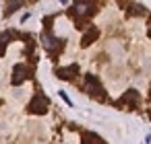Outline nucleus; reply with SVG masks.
<instances>
[{"instance_id":"1","label":"nucleus","mask_w":151,"mask_h":144,"mask_svg":"<svg viewBox=\"0 0 151 144\" xmlns=\"http://www.w3.org/2000/svg\"><path fill=\"white\" fill-rule=\"evenodd\" d=\"M85 91L91 95V97H97V99H106V93H104V87L101 82L97 80L95 74H85Z\"/></svg>"},{"instance_id":"2","label":"nucleus","mask_w":151,"mask_h":144,"mask_svg":"<svg viewBox=\"0 0 151 144\" xmlns=\"http://www.w3.org/2000/svg\"><path fill=\"white\" fill-rule=\"evenodd\" d=\"M48 99H46V95H42V93H35V97L31 99V103H29V113H35V115H44L46 111H48Z\"/></svg>"},{"instance_id":"3","label":"nucleus","mask_w":151,"mask_h":144,"mask_svg":"<svg viewBox=\"0 0 151 144\" xmlns=\"http://www.w3.org/2000/svg\"><path fill=\"white\" fill-rule=\"evenodd\" d=\"M42 43H44V48H46L50 54L60 52V50H62V45H64V41H62V39H56V37H52L50 33H44V35H42Z\"/></svg>"},{"instance_id":"4","label":"nucleus","mask_w":151,"mask_h":144,"mask_svg":"<svg viewBox=\"0 0 151 144\" xmlns=\"http://www.w3.org/2000/svg\"><path fill=\"white\" fill-rule=\"evenodd\" d=\"M29 76H31V70H29L25 64H17L15 70H13V80H11V82L17 87V84H21V82H23L25 78H29Z\"/></svg>"},{"instance_id":"5","label":"nucleus","mask_w":151,"mask_h":144,"mask_svg":"<svg viewBox=\"0 0 151 144\" xmlns=\"http://www.w3.org/2000/svg\"><path fill=\"white\" fill-rule=\"evenodd\" d=\"M77 74H79V66H77V64H70V66H66V68H58V70H56V76L62 78V80H70V78H75Z\"/></svg>"},{"instance_id":"6","label":"nucleus","mask_w":151,"mask_h":144,"mask_svg":"<svg viewBox=\"0 0 151 144\" xmlns=\"http://www.w3.org/2000/svg\"><path fill=\"white\" fill-rule=\"evenodd\" d=\"M137 103H139V93H137L134 89H130V91H126V93L118 99L116 105H132V107H134Z\"/></svg>"},{"instance_id":"7","label":"nucleus","mask_w":151,"mask_h":144,"mask_svg":"<svg viewBox=\"0 0 151 144\" xmlns=\"http://www.w3.org/2000/svg\"><path fill=\"white\" fill-rule=\"evenodd\" d=\"M97 37H99V29H97V27H89V29L85 31L83 39H81V45H83V48H87V45H91Z\"/></svg>"},{"instance_id":"8","label":"nucleus","mask_w":151,"mask_h":144,"mask_svg":"<svg viewBox=\"0 0 151 144\" xmlns=\"http://www.w3.org/2000/svg\"><path fill=\"white\" fill-rule=\"evenodd\" d=\"M70 13H73L75 17H79V15H87V13H93V4H91V2H75V6L70 9Z\"/></svg>"},{"instance_id":"9","label":"nucleus","mask_w":151,"mask_h":144,"mask_svg":"<svg viewBox=\"0 0 151 144\" xmlns=\"http://www.w3.org/2000/svg\"><path fill=\"white\" fill-rule=\"evenodd\" d=\"M11 39H15V31H4L0 35V54H4V48L11 43Z\"/></svg>"},{"instance_id":"10","label":"nucleus","mask_w":151,"mask_h":144,"mask_svg":"<svg viewBox=\"0 0 151 144\" xmlns=\"http://www.w3.org/2000/svg\"><path fill=\"white\" fill-rule=\"evenodd\" d=\"M83 144H104V140H101L97 134L85 132V134H83Z\"/></svg>"},{"instance_id":"11","label":"nucleus","mask_w":151,"mask_h":144,"mask_svg":"<svg viewBox=\"0 0 151 144\" xmlns=\"http://www.w3.org/2000/svg\"><path fill=\"white\" fill-rule=\"evenodd\" d=\"M21 4H23V2H11V4H9V9H6V15H11V13H15V11H17L19 6H21Z\"/></svg>"}]
</instances>
